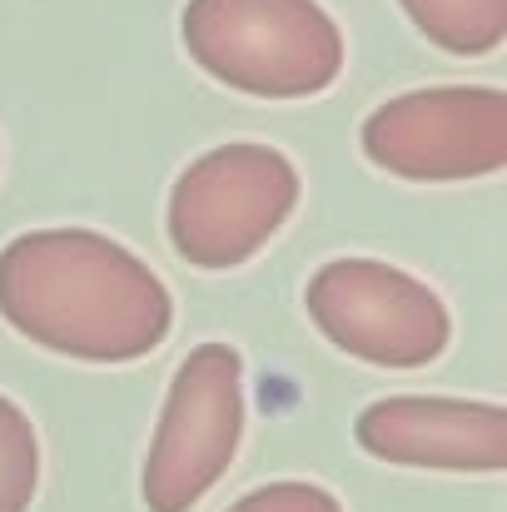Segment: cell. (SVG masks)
<instances>
[{
  "mask_svg": "<svg viewBox=\"0 0 507 512\" xmlns=\"http://www.w3.org/2000/svg\"><path fill=\"white\" fill-rule=\"evenodd\" d=\"M304 309L338 353L373 368H423L453 339L448 304L383 259H329L309 279Z\"/></svg>",
  "mask_w": 507,
  "mask_h": 512,
  "instance_id": "5b68a950",
  "label": "cell"
},
{
  "mask_svg": "<svg viewBox=\"0 0 507 512\" xmlns=\"http://www.w3.org/2000/svg\"><path fill=\"white\" fill-rule=\"evenodd\" d=\"M299 170L284 150L234 140L199 155L169 189V244L194 269L249 264L294 214Z\"/></svg>",
  "mask_w": 507,
  "mask_h": 512,
  "instance_id": "3957f363",
  "label": "cell"
},
{
  "mask_svg": "<svg viewBox=\"0 0 507 512\" xmlns=\"http://www.w3.org/2000/svg\"><path fill=\"white\" fill-rule=\"evenodd\" d=\"M179 35L204 75L254 100L324 95L343 70V30L319 0H189Z\"/></svg>",
  "mask_w": 507,
  "mask_h": 512,
  "instance_id": "7a4b0ae2",
  "label": "cell"
},
{
  "mask_svg": "<svg viewBox=\"0 0 507 512\" xmlns=\"http://www.w3.org/2000/svg\"><path fill=\"white\" fill-rule=\"evenodd\" d=\"M353 438L368 458L433 473H503L507 413L478 398H378L358 413Z\"/></svg>",
  "mask_w": 507,
  "mask_h": 512,
  "instance_id": "52a82bcc",
  "label": "cell"
},
{
  "mask_svg": "<svg viewBox=\"0 0 507 512\" xmlns=\"http://www.w3.org/2000/svg\"><path fill=\"white\" fill-rule=\"evenodd\" d=\"M363 155L413 184L483 179L507 165V90L438 85L383 100L363 120Z\"/></svg>",
  "mask_w": 507,
  "mask_h": 512,
  "instance_id": "8992f818",
  "label": "cell"
},
{
  "mask_svg": "<svg viewBox=\"0 0 507 512\" xmlns=\"http://www.w3.org/2000/svg\"><path fill=\"white\" fill-rule=\"evenodd\" d=\"M229 512H343V503H338L329 488H319V483L284 478V483H269V488L244 493Z\"/></svg>",
  "mask_w": 507,
  "mask_h": 512,
  "instance_id": "30bf717a",
  "label": "cell"
},
{
  "mask_svg": "<svg viewBox=\"0 0 507 512\" xmlns=\"http://www.w3.org/2000/svg\"><path fill=\"white\" fill-rule=\"evenodd\" d=\"M40 488V438L20 403L0 393V512H30Z\"/></svg>",
  "mask_w": 507,
  "mask_h": 512,
  "instance_id": "9c48e42d",
  "label": "cell"
},
{
  "mask_svg": "<svg viewBox=\"0 0 507 512\" xmlns=\"http://www.w3.org/2000/svg\"><path fill=\"white\" fill-rule=\"evenodd\" d=\"M418 35L448 55H493L507 40V0H398Z\"/></svg>",
  "mask_w": 507,
  "mask_h": 512,
  "instance_id": "ba28073f",
  "label": "cell"
},
{
  "mask_svg": "<svg viewBox=\"0 0 507 512\" xmlns=\"http://www.w3.org/2000/svg\"><path fill=\"white\" fill-rule=\"evenodd\" d=\"M0 319L80 363H135L174 329L160 274L95 229H30L0 249Z\"/></svg>",
  "mask_w": 507,
  "mask_h": 512,
  "instance_id": "6da1fadb",
  "label": "cell"
},
{
  "mask_svg": "<svg viewBox=\"0 0 507 512\" xmlns=\"http://www.w3.org/2000/svg\"><path fill=\"white\" fill-rule=\"evenodd\" d=\"M244 438V358L229 343H199L174 368L145 453L140 498L150 512H189L234 463Z\"/></svg>",
  "mask_w": 507,
  "mask_h": 512,
  "instance_id": "277c9868",
  "label": "cell"
}]
</instances>
